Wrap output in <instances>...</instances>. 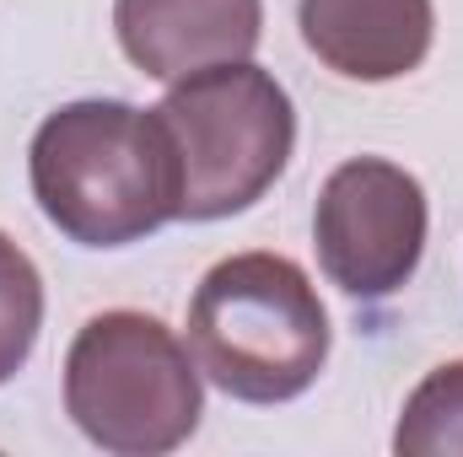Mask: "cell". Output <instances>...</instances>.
Here are the masks:
<instances>
[{
	"label": "cell",
	"instance_id": "obj_1",
	"mask_svg": "<svg viewBox=\"0 0 463 457\" xmlns=\"http://www.w3.org/2000/svg\"><path fill=\"white\" fill-rule=\"evenodd\" d=\"M27 178L43 221L81 247H129L178 221V156L156 108L81 98L38 124Z\"/></svg>",
	"mask_w": 463,
	"mask_h": 457
},
{
	"label": "cell",
	"instance_id": "obj_2",
	"mask_svg": "<svg viewBox=\"0 0 463 457\" xmlns=\"http://www.w3.org/2000/svg\"><path fill=\"white\" fill-rule=\"evenodd\" d=\"M329 312L307 269L286 253H232L205 269L189 302L200 371L242 404L302 398L329 360Z\"/></svg>",
	"mask_w": 463,
	"mask_h": 457
},
{
	"label": "cell",
	"instance_id": "obj_3",
	"mask_svg": "<svg viewBox=\"0 0 463 457\" xmlns=\"http://www.w3.org/2000/svg\"><path fill=\"white\" fill-rule=\"evenodd\" d=\"M65 415L103 452L162 457L200 431V360L151 312H98L65 350Z\"/></svg>",
	"mask_w": 463,
	"mask_h": 457
},
{
	"label": "cell",
	"instance_id": "obj_4",
	"mask_svg": "<svg viewBox=\"0 0 463 457\" xmlns=\"http://www.w3.org/2000/svg\"><path fill=\"white\" fill-rule=\"evenodd\" d=\"M156 118L178 156V221L242 216L280 183L297 145V108L286 87L253 60L173 81Z\"/></svg>",
	"mask_w": 463,
	"mask_h": 457
},
{
	"label": "cell",
	"instance_id": "obj_5",
	"mask_svg": "<svg viewBox=\"0 0 463 457\" xmlns=\"http://www.w3.org/2000/svg\"><path fill=\"white\" fill-rule=\"evenodd\" d=\"M426 227L431 210L420 178L388 156L340 162L324 178L313 210L318 264L355 302H383L415 280L426 253Z\"/></svg>",
	"mask_w": 463,
	"mask_h": 457
},
{
	"label": "cell",
	"instance_id": "obj_6",
	"mask_svg": "<svg viewBox=\"0 0 463 457\" xmlns=\"http://www.w3.org/2000/svg\"><path fill=\"white\" fill-rule=\"evenodd\" d=\"M118 49L151 81L248 60L264 38V0H114Z\"/></svg>",
	"mask_w": 463,
	"mask_h": 457
},
{
	"label": "cell",
	"instance_id": "obj_7",
	"mask_svg": "<svg viewBox=\"0 0 463 457\" xmlns=\"http://www.w3.org/2000/svg\"><path fill=\"white\" fill-rule=\"evenodd\" d=\"M302 43L345 81H399L420 70L437 38L431 0H302Z\"/></svg>",
	"mask_w": 463,
	"mask_h": 457
},
{
	"label": "cell",
	"instance_id": "obj_8",
	"mask_svg": "<svg viewBox=\"0 0 463 457\" xmlns=\"http://www.w3.org/2000/svg\"><path fill=\"white\" fill-rule=\"evenodd\" d=\"M399 457H463V360H448L420 377V387L404 398V415L393 425Z\"/></svg>",
	"mask_w": 463,
	"mask_h": 457
},
{
	"label": "cell",
	"instance_id": "obj_9",
	"mask_svg": "<svg viewBox=\"0 0 463 457\" xmlns=\"http://www.w3.org/2000/svg\"><path fill=\"white\" fill-rule=\"evenodd\" d=\"M38 329H43V275L0 231V387L27 366Z\"/></svg>",
	"mask_w": 463,
	"mask_h": 457
}]
</instances>
